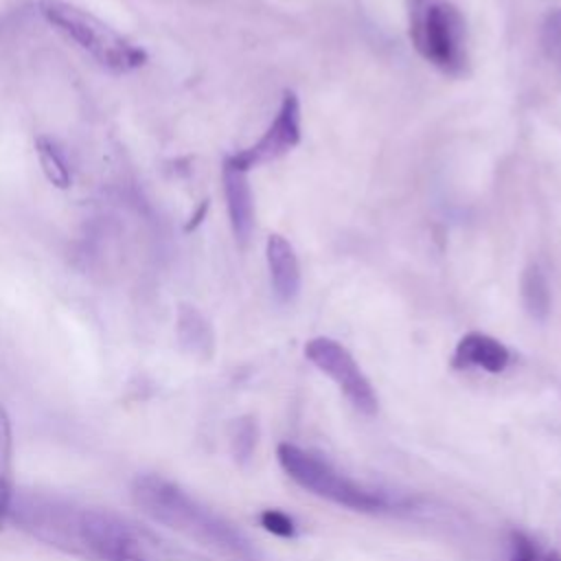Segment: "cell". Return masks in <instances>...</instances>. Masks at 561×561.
Listing matches in <instances>:
<instances>
[{"label":"cell","instance_id":"6","mask_svg":"<svg viewBox=\"0 0 561 561\" xmlns=\"http://www.w3.org/2000/svg\"><path fill=\"white\" fill-rule=\"evenodd\" d=\"M107 561H213L195 550H188L160 533L127 522L116 515Z\"/></svg>","mask_w":561,"mask_h":561},{"label":"cell","instance_id":"1","mask_svg":"<svg viewBox=\"0 0 561 561\" xmlns=\"http://www.w3.org/2000/svg\"><path fill=\"white\" fill-rule=\"evenodd\" d=\"M131 495L140 511L153 522L221 554L250 557L248 539L230 522L202 506L178 484L160 476H138Z\"/></svg>","mask_w":561,"mask_h":561},{"label":"cell","instance_id":"14","mask_svg":"<svg viewBox=\"0 0 561 561\" xmlns=\"http://www.w3.org/2000/svg\"><path fill=\"white\" fill-rule=\"evenodd\" d=\"M541 44L546 48V55L561 61V9L552 11L543 22Z\"/></svg>","mask_w":561,"mask_h":561},{"label":"cell","instance_id":"18","mask_svg":"<svg viewBox=\"0 0 561 561\" xmlns=\"http://www.w3.org/2000/svg\"><path fill=\"white\" fill-rule=\"evenodd\" d=\"M541 561H561V552H548L541 557Z\"/></svg>","mask_w":561,"mask_h":561},{"label":"cell","instance_id":"16","mask_svg":"<svg viewBox=\"0 0 561 561\" xmlns=\"http://www.w3.org/2000/svg\"><path fill=\"white\" fill-rule=\"evenodd\" d=\"M508 561H541V554H539L537 546L526 535L513 533Z\"/></svg>","mask_w":561,"mask_h":561},{"label":"cell","instance_id":"2","mask_svg":"<svg viewBox=\"0 0 561 561\" xmlns=\"http://www.w3.org/2000/svg\"><path fill=\"white\" fill-rule=\"evenodd\" d=\"M410 42L440 72L460 77L469 68L467 22L449 0H410Z\"/></svg>","mask_w":561,"mask_h":561},{"label":"cell","instance_id":"4","mask_svg":"<svg viewBox=\"0 0 561 561\" xmlns=\"http://www.w3.org/2000/svg\"><path fill=\"white\" fill-rule=\"evenodd\" d=\"M276 458L283 471L305 491L329 500L337 506H346L353 511H386L390 502L383 493L368 489L335 467H331L320 456L294 445V443H280L276 447Z\"/></svg>","mask_w":561,"mask_h":561},{"label":"cell","instance_id":"10","mask_svg":"<svg viewBox=\"0 0 561 561\" xmlns=\"http://www.w3.org/2000/svg\"><path fill=\"white\" fill-rule=\"evenodd\" d=\"M224 193H226V206L232 232L239 243H245L254 228V202L252 191L248 184L245 171L232 167L228 160H224Z\"/></svg>","mask_w":561,"mask_h":561},{"label":"cell","instance_id":"8","mask_svg":"<svg viewBox=\"0 0 561 561\" xmlns=\"http://www.w3.org/2000/svg\"><path fill=\"white\" fill-rule=\"evenodd\" d=\"M265 256L276 300L280 305L294 302L300 291V265L291 243L280 234H270L265 243Z\"/></svg>","mask_w":561,"mask_h":561},{"label":"cell","instance_id":"9","mask_svg":"<svg viewBox=\"0 0 561 561\" xmlns=\"http://www.w3.org/2000/svg\"><path fill=\"white\" fill-rule=\"evenodd\" d=\"M508 362H511L508 348L500 340L478 331L462 335L451 357V364L456 368H480L493 375L502 373L508 366Z\"/></svg>","mask_w":561,"mask_h":561},{"label":"cell","instance_id":"3","mask_svg":"<svg viewBox=\"0 0 561 561\" xmlns=\"http://www.w3.org/2000/svg\"><path fill=\"white\" fill-rule=\"evenodd\" d=\"M37 9L48 24L61 31L107 70L129 72L147 64V53L140 46L118 35L96 15L64 0H39Z\"/></svg>","mask_w":561,"mask_h":561},{"label":"cell","instance_id":"17","mask_svg":"<svg viewBox=\"0 0 561 561\" xmlns=\"http://www.w3.org/2000/svg\"><path fill=\"white\" fill-rule=\"evenodd\" d=\"M206 208H208V202H202V204H199V208H197V213H195V215L191 217V221L186 224V228H184L186 232H191L193 228H197V226L202 224V219H204V215H206Z\"/></svg>","mask_w":561,"mask_h":561},{"label":"cell","instance_id":"7","mask_svg":"<svg viewBox=\"0 0 561 561\" xmlns=\"http://www.w3.org/2000/svg\"><path fill=\"white\" fill-rule=\"evenodd\" d=\"M298 142H300V103H298V96L291 90H287L283 94V103L278 107L276 118L272 121L267 131L261 136V140L243 151L228 156L226 160L232 167L248 173L252 167L278 160L280 156L291 151Z\"/></svg>","mask_w":561,"mask_h":561},{"label":"cell","instance_id":"11","mask_svg":"<svg viewBox=\"0 0 561 561\" xmlns=\"http://www.w3.org/2000/svg\"><path fill=\"white\" fill-rule=\"evenodd\" d=\"M522 302L526 313L537 322H543L550 313V285L546 274L535 263H530L522 274Z\"/></svg>","mask_w":561,"mask_h":561},{"label":"cell","instance_id":"5","mask_svg":"<svg viewBox=\"0 0 561 561\" xmlns=\"http://www.w3.org/2000/svg\"><path fill=\"white\" fill-rule=\"evenodd\" d=\"M305 357L327 377L335 381L342 394L362 414H375L379 408L373 383L355 362V357L340 342L331 337H313L305 344Z\"/></svg>","mask_w":561,"mask_h":561},{"label":"cell","instance_id":"15","mask_svg":"<svg viewBox=\"0 0 561 561\" xmlns=\"http://www.w3.org/2000/svg\"><path fill=\"white\" fill-rule=\"evenodd\" d=\"M261 526L272 533V535H278V537H294L296 535V524L294 519L283 513V511H276V508H267L261 513Z\"/></svg>","mask_w":561,"mask_h":561},{"label":"cell","instance_id":"13","mask_svg":"<svg viewBox=\"0 0 561 561\" xmlns=\"http://www.w3.org/2000/svg\"><path fill=\"white\" fill-rule=\"evenodd\" d=\"M11 425L4 408L0 405V528L11 511Z\"/></svg>","mask_w":561,"mask_h":561},{"label":"cell","instance_id":"12","mask_svg":"<svg viewBox=\"0 0 561 561\" xmlns=\"http://www.w3.org/2000/svg\"><path fill=\"white\" fill-rule=\"evenodd\" d=\"M35 153H37V160H39V167H42L46 180L53 186L68 188L72 184L70 164H68L64 151L59 149V145L53 138L37 136L35 138Z\"/></svg>","mask_w":561,"mask_h":561}]
</instances>
